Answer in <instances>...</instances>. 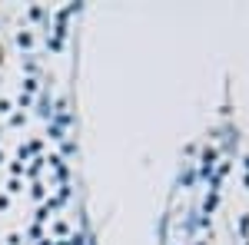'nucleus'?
Listing matches in <instances>:
<instances>
[]
</instances>
